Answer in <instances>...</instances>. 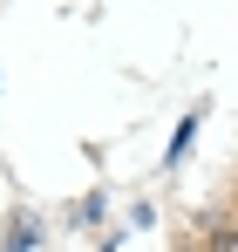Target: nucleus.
<instances>
[{
  "label": "nucleus",
  "instance_id": "nucleus-1",
  "mask_svg": "<svg viewBox=\"0 0 238 252\" xmlns=\"http://www.w3.org/2000/svg\"><path fill=\"white\" fill-rule=\"evenodd\" d=\"M191 129H198V109H191V116H184V123H177V143H170V164H177V157H184V143H191Z\"/></svg>",
  "mask_w": 238,
  "mask_h": 252
}]
</instances>
